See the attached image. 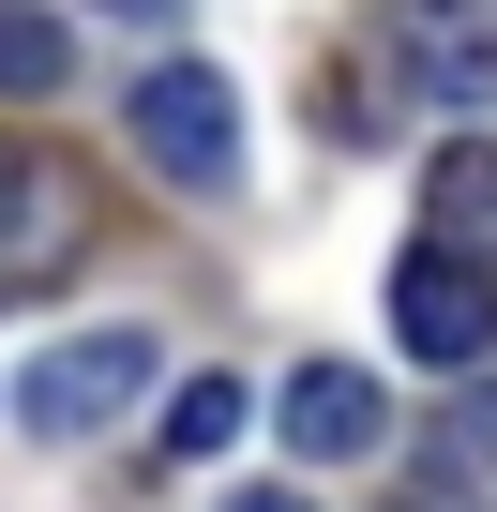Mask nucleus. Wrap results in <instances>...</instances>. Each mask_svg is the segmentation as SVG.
Here are the masks:
<instances>
[{"label":"nucleus","instance_id":"1a4fd4ad","mask_svg":"<svg viewBox=\"0 0 497 512\" xmlns=\"http://www.w3.org/2000/svg\"><path fill=\"white\" fill-rule=\"evenodd\" d=\"M241 422H257V407H241V377H181V392H166V452H226Z\"/></svg>","mask_w":497,"mask_h":512},{"label":"nucleus","instance_id":"9d476101","mask_svg":"<svg viewBox=\"0 0 497 512\" xmlns=\"http://www.w3.org/2000/svg\"><path fill=\"white\" fill-rule=\"evenodd\" d=\"M392 512H482V497H467L452 467H422V482H392Z\"/></svg>","mask_w":497,"mask_h":512},{"label":"nucleus","instance_id":"423d86ee","mask_svg":"<svg viewBox=\"0 0 497 512\" xmlns=\"http://www.w3.org/2000/svg\"><path fill=\"white\" fill-rule=\"evenodd\" d=\"M407 91H437V106H497V31L467 16V0H407Z\"/></svg>","mask_w":497,"mask_h":512},{"label":"nucleus","instance_id":"7ed1b4c3","mask_svg":"<svg viewBox=\"0 0 497 512\" xmlns=\"http://www.w3.org/2000/svg\"><path fill=\"white\" fill-rule=\"evenodd\" d=\"M76 256H91V196H76V166H46V151L0 136V302L46 287V272H76Z\"/></svg>","mask_w":497,"mask_h":512},{"label":"nucleus","instance_id":"9b49d317","mask_svg":"<svg viewBox=\"0 0 497 512\" xmlns=\"http://www.w3.org/2000/svg\"><path fill=\"white\" fill-rule=\"evenodd\" d=\"M226 512H302V497H287V482H257V497H226Z\"/></svg>","mask_w":497,"mask_h":512},{"label":"nucleus","instance_id":"39448f33","mask_svg":"<svg viewBox=\"0 0 497 512\" xmlns=\"http://www.w3.org/2000/svg\"><path fill=\"white\" fill-rule=\"evenodd\" d=\"M377 422H392V392H377L362 362H302V377H287V452L347 467V452H377Z\"/></svg>","mask_w":497,"mask_h":512},{"label":"nucleus","instance_id":"6e6552de","mask_svg":"<svg viewBox=\"0 0 497 512\" xmlns=\"http://www.w3.org/2000/svg\"><path fill=\"white\" fill-rule=\"evenodd\" d=\"M422 211H437V241H467V226H497V136H452V151L422 166Z\"/></svg>","mask_w":497,"mask_h":512},{"label":"nucleus","instance_id":"0eeeda50","mask_svg":"<svg viewBox=\"0 0 497 512\" xmlns=\"http://www.w3.org/2000/svg\"><path fill=\"white\" fill-rule=\"evenodd\" d=\"M76 91V31L46 0H0V106H61Z\"/></svg>","mask_w":497,"mask_h":512},{"label":"nucleus","instance_id":"20e7f679","mask_svg":"<svg viewBox=\"0 0 497 512\" xmlns=\"http://www.w3.org/2000/svg\"><path fill=\"white\" fill-rule=\"evenodd\" d=\"M151 392V332H76V347H46L31 377H16V422L31 437H91V422H121Z\"/></svg>","mask_w":497,"mask_h":512},{"label":"nucleus","instance_id":"f8f14e48","mask_svg":"<svg viewBox=\"0 0 497 512\" xmlns=\"http://www.w3.org/2000/svg\"><path fill=\"white\" fill-rule=\"evenodd\" d=\"M106 16H151V31H166V16H181V0H106Z\"/></svg>","mask_w":497,"mask_h":512},{"label":"nucleus","instance_id":"f03ea898","mask_svg":"<svg viewBox=\"0 0 497 512\" xmlns=\"http://www.w3.org/2000/svg\"><path fill=\"white\" fill-rule=\"evenodd\" d=\"M392 332H407V362H482L497 347V272L467 241H407L392 256Z\"/></svg>","mask_w":497,"mask_h":512},{"label":"nucleus","instance_id":"f257e3e1","mask_svg":"<svg viewBox=\"0 0 497 512\" xmlns=\"http://www.w3.org/2000/svg\"><path fill=\"white\" fill-rule=\"evenodd\" d=\"M121 121H136V151H151L181 196H226V181H241V106H226V76H211V61H151Z\"/></svg>","mask_w":497,"mask_h":512}]
</instances>
